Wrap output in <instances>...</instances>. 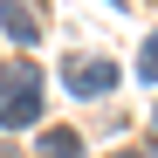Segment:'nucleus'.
I'll list each match as a JSON object with an SVG mask.
<instances>
[{
  "label": "nucleus",
  "mask_w": 158,
  "mask_h": 158,
  "mask_svg": "<svg viewBox=\"0 0 158 158\" xmlns=\"http://www.w3.org/2000/svg\"><path fill=\"white\" fill-rule=\"evenodd\" d=\"M35 117H41V69L35 62L0 69V131H28Z\"/></svg>",
  "instance_id": "f257e3e1"
},
{
  "label": "nucleus",
  "mask_w": 158,
  "mask_h": 158,
  "mask_svg": "<svg viewBox=\"0 0 158 158\" xmlns=\"http://www.w3.org/2000/svg\"><path fill=\"white\" fill-rule=\"evenodd\" d=\"M117 76H124V69H117L110 55H69V62H62V89H69V96H103V89H117Z\"/></svg>",
  "instance_id": "f03ea898"
},
{
  "label": "nucleus",
  "mask_w": 158,
  "mask_h": 158,
  "mask_svg": "<svg viewBox=\"0 0 158 158\" xmlns=\"http://www.w3.org/2000/svg\"><path fill=\"white\" fill-rule=\"evenodd\" d=\"M0 35L21 41V48H35V41H41V21H35L28 0H0Z\"/></svg>",
  "instance_id": "7ed1b4c3"
},
{
  "label": "nucleus",
  "mask_w": 158,
  "mask_h": 158,
  "mask_svg": "<svg viewBox=\"0 0 158 158\" xmlns=\"http://www.w3.org/2000/svg\"><path fill=\"white\" fill-rule=\"evenodd\" d=\"M41 158H83V138L76 131H41Z\"/></svg>",
  "instance_id": "20e7f679"
},
{
  "label": "nucleus",
  "mask_w": 158,
  "mask_h": 158,
  "mask_svg": "<svg viewBox=\"0 0 158 158\" xmlns=\"http://www.w3.org/2000/svg\"><path fill=\"white\" fill-rule=\"evenodd\" d=\"M138 76L158 83V35H144V48H138Z\"/></svg>",
  "instance_id": "39448f33"
},
{
  "label": "nucleus",
  "mask_w": 158,
  "mask_h": 158,
  "mask_svg": "<svg viewBox=\"0 0 158 158\" xmlns=\"http://www.w3.org/2000/svg\"><path fill=\"white\" fill-rule=\"evenodd\" d=\"M0 158H21V151H7V144H0Z\"/></svg>",
  "instance_id": "423d86ee"
},
{
  "label": "nucleus",
  "mask_w": 158,
  "mask_h": 158,
  "mask_svg": "<svg viewBox=\"0 0 158 158\" xmlns=\"http://www.w3.org/2000/svg\"><path fill=\"white\" fill-rule=\"evenodd\" d=\"M124 158H151V151H124Z\"/></svg>",
  "instance_id": "0eeeda50"
},
{
  "label": "nucleus",
  "mask_w": 158,
  "mask_h": 158,
  "mask_svg": "<svg viewBox=\"0 0 158 158\" xmlns=\"http://www.w3.org/2000/svg\"><path fill=\"white\" fill-rule=\"evenodd\" d=\"M151 158H158V144H151Z\"/></svg>",
  "instance_id": "6e6552de"
}]
</instances>
